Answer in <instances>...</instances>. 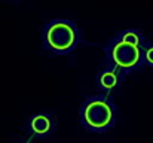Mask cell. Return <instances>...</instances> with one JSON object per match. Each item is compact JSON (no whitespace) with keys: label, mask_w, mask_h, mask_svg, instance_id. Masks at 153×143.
<instances>
[{"label":"cell","mask_w":153,"mask_h":143,"mask_svg":"<svg viewBox=\"0 0 153 143\" xmlns=\"http://www.w3.org/2000/svg\"><path fill=\"white\" fill-rule=\"evenodd\" d=\"M80 124L86 131L107 133L114 128L117 109L110 95L98 94L88 97L79 110Z\"/></svg>","instance_id":"7a4b0ae2"},{"label":"cell","mask_w":153,"mask_h":143,"mask_svg":"<svg viewBox=\"0 0 153 143\" xmlns=\"http://www.w3.org/2000/svg\"><path fill=\"white\" fill-rule=\"evenodd\" d=\"M125 75L122 72H119L117 69H114L113 66H105L104 69H101L97 76H95V84L100 88L101 94L110 95L111 93H114L116 90H119L122 87V84L125 82Z\"/></svg>","instance_id":"277c9868"},{"label":"cell","mask_w":153,"mask_h":143,"mask_svg":"<svg viewBox=\"0 0 153 143\" xmlns=\"http://www.w3.org/2000/svg\"><path fill=\"white\" fill-rule=\"evenodd\" d=\"M21 143H24V142H21Z\"/></svg>","instance_id":"9c48e42d"},{"label":"cell","mask_w":153,"mask_h":143,"mask_svg":"<svg viewBox=\"0 0 153 143\" xmlns=\"http://www.w3.org/2000/svg\"><path fill=\"white\" fill-rule=\"evenodd\" d=\"M43 48L53 55H70L83 42V33L76 21L55 18L45 22L42 30Z\"/></svg>","instance_id":"6da1fadb"},{"label":"cell","mask_w":153,"mask_h":143,"mask_svg":"<svg viewBox=\"0 0 153 143\" xmlns=\"http://www.w3.org/2000/svg\"><path fill=\"white\" fill-rule=\"evenodd\" d=\"M13 1H21V0H13Z\"/></svg>","instance_id":"ba28073f"},{"label":"cell","mask_w":153,"mask_h":143,"mask_svg":"<svg viewBox=\"0 0 153 143\" xmlns=\"http://www.w3.org/2000/svg\"><path fill=\"white\" fill-rule=\"evenodd\" d=\"M143 60H144L146 64L153 67V45L143 48Z\"/></svg>","instance_id":"52a82bcc"},{"label":"cell","mask_w":153,"mask_h":143,"mask_svg":"<svg viewBox=\"0 0 153 143\" xmlns=\"http://www.w3.org/2000/svg\"><path fill=\"white\" fill-rule=\"evenodd\" d=\"M104 54H105L107 64L113 66L114 69L122 72L125 76L137 72L144 63L143 48H137L129 43L120 42L116 37H113L104 46Z\"/></svg>","instance_id":"3957f363"},{"label":"cell","mask_w":153,"mask_h":143,"mask_svg":"<svg viewBox=\"0 0 153 143\" xmlns=\"http://www.w3.org/2000/svg\"><path fill=\"white\" fill-rule=\"evenodd\" d=\"M117 40L120 42H125V43H129L132 46L137 48H143V33L137 28H128V30H123L120 33H117V36H114Z\"/></svg>","instance_id":"8992f818"},{"label":"cell","mask_w":153,"mask_h":143,"mask_svg":"<svg viewBox=\"0 0 153 143\" xmlns=\"http://www.w3.org/2000/svg\"><path fill=\"white\" fill-rule=\"evenodd\" d=\"M55 119L49 113H34L27 121V128L39 139H45L55 131Z\"/></svg>","instance_id":"5b68a950"}]
</instances>
